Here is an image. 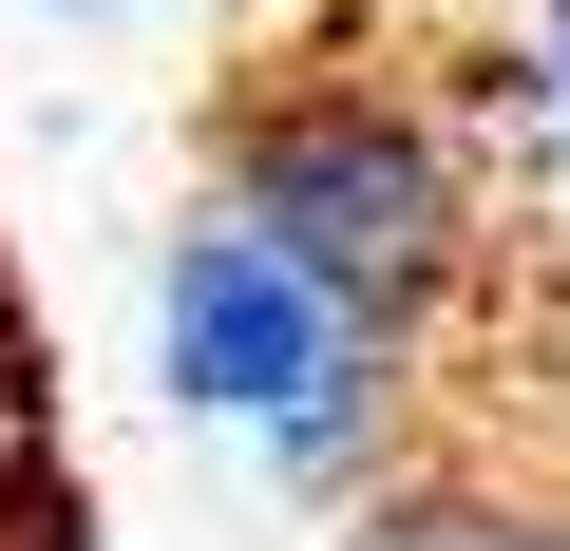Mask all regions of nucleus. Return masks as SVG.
Masks as SVG:
<instances>
[{
  "mask_svg": "<svg viewBox=\"0 0 570 551\" xmlns=\"http://www.w3.org/2000/svg\"><path fill=\"white\" fill-rule=\"evenodd\" d=\"M343 551H570V475H494V456H419V475L343 494Z\"/></svg>",
  "mask_w": 570,
  "mask_h": 551,
  "instance_id": "3",
  "label": "nucleus"
},
{
  "mask_svg": "<svg viewBox=\"0 0 570 551\" xmlns=\"http://www.w3.org/2000/svg\"><path fill=\"white\" fill-rule=\"evenodd\" d=\"M532 58H551V115H570V0H551V39H532Z\"/></svg>",
  "mask_w": 570,
  "mask_h": 551,
  "instance_id": "4",
  "label": "nucleus"
},
{
  "mask_svg": "<svg viewBox=\"0 0 570 551\" xmlns=\"http://www.w3.org/2000/svg\"><path fill=\"white\" fill-rule=\"evenodd\" d=\"M77 20H115V0H77Z\"/></svg>",
  "mask_w": 570,
  "mask_h": 551,
  "instance_id": "5",
  "label": "nucleus"
},
{
  "mask_svg": "<svg viewBox=\"0 0 570 551\" xmlns=\"http://www.w3.org/2000/svg\"><path fill=\"white\" fill-rule=\"evenodd\" d=\"M209 209H247L285 266H324L400 343H438L494 286V152L400 58H247L209 115Z\"/></svg>",
  "mask_w": 570,
  "mask_h": 551,
  "instance_id": "1",
  "label": "nucleus"
},
{
  "mask_svg": "<svg viewBox=\"0 0 570 551\" xmlns=\"http://www.w3.org/2000/svg\"><path fill=\"white\" fill-rule=\"evenodd\" d=\"M362 343H400V324H362L324 266H285L247 209H190V228L153 247V381H171L190 419H228V437H285Z\"/></svg>",
  "mask_w": 570,
  "mask_h": 551,
  "instance_id": "2",
  "label": "nucleus"
}]
</instances>
